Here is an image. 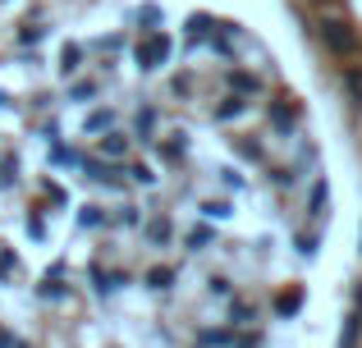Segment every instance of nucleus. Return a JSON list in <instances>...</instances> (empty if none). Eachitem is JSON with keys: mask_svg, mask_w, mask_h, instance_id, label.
Segmentation results:
<instances>
[{"mask_svg": "<svg viewBox=\"0 0 362 348\" xmlns=\"http://www.w3.org/2000/svg\"><path fill=\"white\" fill-rule=\"evenodd\" d=\"M129 18L0 64V348H330V184L252 64Z\"/></svg>", "mask_w": 362, "mask_h": 348, "instance_id": "f257e3e1", "label": "nucleus"}]
</instances>
